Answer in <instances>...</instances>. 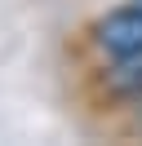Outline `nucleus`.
<instances>
[{
	"label": "nucleus",
	"mask_w": 142,
	"mask_h": 146,
	"mask_svg": "<svg viewBox=\"0 0 142 146\" xmlns=\"http://www.w3.org/2000/svg\"><path fill=\"white\" fill-rule=\"evenodd\" d=\"M93 44L107 62H133L142 58V5L111 9L107 18L93 22Z\"/></svg>",
	"instance_id": "nucleus-1"
},
{
	"label": "nucleus",
	"mask_w": 142,
	"mask_h": 146,
	"mask_svg": "<svg viewBox=\"0 0 142 146\" xmlns=\"http://www.w3.org/2000/svg\"><path fill=\"white\" fill-rule=\"evenodd\" d=\"M107 89L124 102H142V58L133 62H115V71L107 75Z\"/></svg>",
	"instance_id": "nucleus-2"
},
{
	"label": "nucleus",
	"mask_w": 142,
	"mask_h": 146,
	"mask_svg": "<svg viewBox=\"0 0 142 146\" xmlns=\"http://www.w3.org/2000/svg\"><path fill=\"white\" fill-rule=\"evenodd\" d=\"M138 5H142V0H138Z\"/></svg>",
	"instance_id": "nucleus-3"
}]
</instances>
